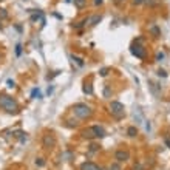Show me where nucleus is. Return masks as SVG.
I'll list each match as a JSON object with an SVG mask.
<instances>
[{
	"label": "nucleus",
	"instance_id": "obj_1",
	"mask_svg": "<svg viewBox=\"0 0 170 170\" xmlns=\"http://www.w3.org/2000/svg\"><path fill=\"white\" fill-rule=\"evenodd\" d=\"M0 107L9 114H17L19 113V104L8 94H0Z\"/></svg>",
	"mask_w": 170,
	"mask_h": 170
},
{
	"label": "nucleus",
	"instance_id": "obj_2",
	"mask_svg": "<svg viewBox=\"0 0 170 170\" xmlns=\"http://www.w3.org/2000/svg\"><path fill=\"white\" fill-rule=\"evenodd\" d=\"M73 113H74L79 119H88V118H91L93 110L90 105L79 102V104H74V107H73Z\"/></svg>",
	"mask_w": 170,
	"mask_h": 170
},
{
	"label": "nucleus",
	"instance_id": "obj_3",
	"mask_svg": "<svg viewBox=\"0 0 170 170\" xmlns=\"http://www.w3.org/2000/svg\"><path fill=\"white\" fill-rule=\"evenodd\" d=\"M110 113H111L113 118L122 119L125 116V107H124V104H121V102H118V101H113L111 104H110Z\"/></svg>",
	"mask_w": 170,
	"mask_h": 170
},
{
	"label": "nucleus",
	"instance_id": "obj_4",
	"mask_svg": "<svg viewBox=\"0 0 170 170\" xmlns=\"http://www.w3.org/2000/svg\"><path fill=\"white\" fill-rule=\"evenodd\" d=\"M141 40H138V42H135L131 46H130V53L133 54V56H136L138 59H145V48L139 44Z\"/></svg>",
	"mask_w": 170,
	"mask_h": 170
},
{
	"label": "nucleus",
	"instance_id": "obj_5",
	"mask_svg": "<svg viewBox=\"0 0 170 170\" xmlns=\"http://www.w3.org/2000/svg\"><path fill=\"white\" fill-rule=\"evenodd\" d=\"M42 144H44L45 149H53V147H56V138H54L53 133H46L42 138Z\"/></svg>",
	"mask_w": 170,
	"mask_h": 170
},
{
	"label": "nucleus",
	"instance_id": "obj_6",
	"mask_svg": "<svg viewBox=\"0 0 170 170\" xmlns=\"http://www.w3.org/2000/svg\"><path fill=\"white\" fill-rule=\"evenodd\" d=\"M114 158L118 159V162H124V161L130 159V153L127 150H118L116 153H114Z\"/></svg>",
	"mask_w": 170,
	"mask_h": 170
},
{
	"label": "nucleus",
	"instance_id": "obj_7",
	"mask_svg": "<svg viewBox=\"0 0 170 170\" xmlns=\"http://www.w3.org/2000/svg\"><path fill=\"white\" fill-rule=\"evenodd\" d=\"M81 170H104V169L99 167L98 164H94V162H91V161H88V162L81 164Z\"/></svg>",
	"mask_w": 170,
	"mask_h": 170
},
{
	"label": "nucleus",
	"instance_id": "obj_8",
	"mask_svg": "<svg viewBox=\"0 0 170 170\" xmlns=\"http://www.w3.org/2000/svg\"><path fill=\"white\" fill-rule=\"evenodd\" d=\"M91 130H93V133H94V138H104V136L107 135L105 129H104V127H101V125H93Z\"/></svg>",
	"mask_w": 170,
	"mask_h": 170
},
{
	"label": "nucleus",
	"instance_id": "obj_9",
	"mask_svg": "<svg viewBox=\"0 0 170 170\" xmlns=\"http://www.w3.org/2000/svg\"><path fill=\"white\" fill-rule=\"evenodd\" d=\"M101 20H102V14H94L91 17H88V25L90 26H94V25H98Z\"/></svg>",
	"mask_w": 170,
	"mask_h": 170
},
{
	"label": "nucleus",
	"instance_id": "obj_10",
	"mask_svg": "<svg viewBox=\"0 0 170 170\" xmlns=\"http://www.w3.org/2000/svg\"><path fill=\"white\" fill-rule=\"evenodd\" d=\"M82 136H84L85 139H94V133H93V130H91V127H90V129H85V130L82 131Z\"/></svg>",
	"mask_w": 170,
	"mask_h": 170
},
{
	"label": "nucleus",
	"instance_id": "obj_11",
	"mask_svg": "<svg viewBox=\"0 0 170 170\" xmlns=\"http://www.w3.org/2000/svg\"><path fill=\"white\" fill-rule=\"evenodd\" d=\"M73 3H74V6L77 9H82V8H85V5H87V0H73Z\"/></svg>",
	"mask_w": 170,
	"mask_h": 170
},
{
	"label": "nucleus",
	"instance_id": "obj_12",
	"mask_svg": "<svg viewBox=\"0 0 170 170\" xmlns=\"http://www.w3.org/2000/svg\"><path fill=\"white\" fill-rule=\"evenodd\" d=\"M127 135H129L130 138H135L138 135V129L136 127H129V129H127Z\"/></svg>",
	"mask_w": 170,
	"mask_h": 170
},
{
	"label": "nucleus",
	"instance_id": "obj_13",
	"mask_svg": "<svg viewBox=\"0 0 170 170\" xmlns=\"http://www.w3.org/2000/svg\"><path fill=\"white\" fill-rule=\"evenodd\" d=\"M82 90H84V93H87V94H93V87L90 84H85L82 87Z\"/></svg>",
	"mask_w": 170,
	"mask_h": 170
},
{
	"label": "nucleus",
	"instance_id": "obj_14",
	"mask_svg": "<svg viewBox=\"0 0 170 170\" xmlns=\"http://www.w3.org/2000/svg\"><path fill=\"white\" fill-rule=\"evenodd\" d=\"M87 23H88V17H87V19H82L81 22H77L76 25H74V28H76V29H81L82 26H85V25H87Z\"/></svg>",
	"mask_w": 170,
	"mask_h": 170
},
{
	"label": "nucleus",
	"instance_id": "obj_15",
	"mask_svg": "<svg viewBox=\"0 0 170 170\" xmlns=\"http://www.w3.org/2000/svg\"><path fill=\"white\" fill-rule=\"evenodd\" d=\"M149 85H150L151 93H153L155 96H159V93H158V90H156V84H155V82H149Z\"/></svg>",
	"mask_w": 170,
	"mask_h": 170
},
{
	"label": "nucleus",
	"instance_id": "obj_16",
	"mask_svg": "<svg viewBox=\"0 0 170 170\" xmlns=\"http://www.w3.org/2000/svg\"><path fill=\"white\" fill-rule=\"evenodd\" d=\"M108 71H110V68H108V66H104V68L99 70V74H101L102 77H105V76L108 74Z\"/></svg>",
	"mask_w": 170,
	"mask_h": 170
},
{
	"label": "nucleus",
	"instance_id": "obj_17",
	"mask_svg": "<svg viewBox=\"0 0 170 170\" xmlns=\"http://www.w3.org/2000/svg\"><path fill=\"white\" fill-rule=\"evenodd\" d=\"M142 3L149 5V6H156V5H158V0H144Z\"/></svg>",
	"mask_w": 170,
	"mask_h": 170
},
{
	"label": "nucleus",
	"instance_id": "obj_18",
	"mask_svg": "<svg viewBox=\"0 0 170 170\" xmlns=\"http://www.w3.org/2000/svg\"><path fill=\"white\" fill-rule=\"evenodd\" d=\"M71 59H73V60H76V64H77L79 66H82V65H84V60H82L81 57H77V56H71Z\"/></svg>",
	"mask_w": 170,
	"mask_h": 170
},
{
	"label": "nucleus",
	"instance_id": "obj_19",
	"mask_svg": "<svg viewBox=\"0 0 170 170\" xmlns=\"http://www.w3.org/2000/svg\"><path fill=\"white\" fill-rule=\"evenodd\" d=\"M0 17H2V19H6V17H8V13H6V9L0 8Z\"/></svg>",
	"mask_w": 170,
	"mask_h": 170
},
{
	"label": "nucleus",
	"instance_id": "obj_20",
	"mask_svg": "<svg viewBox=\"0 0 170 170\" xmlns=\"http://www.w3.org/2000/svg\"><path fill=\"white\" fill-rule=\"evenodd\" d=\"M36 96H37V98H40V91L37 88H34L33 91H31V98H36Z\"/></svg>",
	"mask_w": 170,
	"mask_h": 170
},
{
	"label": "nucleus",
	"instance_id": "obj_21",
	"mask_svg": "<svg viewBox=\"0 0 170 170\" xmlns=\"http://www.w3.org/2000/svg\"><path fill=\"white\" fill-rule=\"evenodd\" d=\"M150 31H151V33H153L155 36H159V34H161V33H159V29H158V28H156L155 25H153V26H151V28H150Z\"/></svg>",
	"mask_w": 170,
	"mask_h": 170
},
{
	"label": "nucleus",
	"instance_id": "obj_22",
	"mask_svg": "<svg viewBox=\"0 0 170 170\" xmlns=\"http://www.w3.org/2000/svg\"><path fill=\"white\" fill-rule=\"evenodd\" d=\"M16 54H17V56H20V54H22V45L20 44L16 46Z\"/></svg>",
	"mask_w": 170,
	"mask_h": 170
},
{
	"label": "nucleus",
	"instance_id": "obj_23",
	"mask_svg": "<svg viewBox=\"0 0 170 170\" xmlns=\"http://www.w3.org/2000/svg\"><path fill=\"white\" fill-rule=\"evenodd\" d=\"M162 59H164V53H158L156 54V60H158V62H161Z\"/></svg>",
	"mask_w": 170,
	"mask_h": 170
},
{
	"label": "nucleus",
	"instance_id": "obj_24",
	"mask_svg": "<svg viewBox=\"0 0 170 170\" xmlns=\"http://www.w3.org/2000/svg\"><path fill=\"white\" fill-rule=\"evenodd\" d=\"M36 164H37L39 167H42V166H44V164H45V161L42 159V158H39V159H36Z\"/></svg>",
	"mask_w": 170,
	"mask_h": 170
},
{
	"label": "nucleus",
	"instance_id": "obj_25",
	"mask_svg": "<svg viewBox=\"0 0 170 170\" xmlns=\"http://www.w3.org/2000/svg\"><path fill=\"white\" fill-rule=\"evenodd\" d=\"M158 76H161V77H166V76H167V73L164 71V70H158Z\"/></svg>",
	"mask_w": 170,
	"mask_h": 170
},
{
	"label": "nucleus",
	"instance_id": "obj_26",
	"mask_svg": "<svg viewBox=\"0 0 170 170\" xmlns=\"http://www.w3.org/2000/svg\"><path fill=\"white\" fill-rule=\"evenodd\" d=\"M110 170H121V166H119V164H111Z\"/></svg>",
	"mask_w": 170,
	"mask_h": 170
},
{
	"label": "nucleus",
	"instance_id": "obj_27",
	"mask_svg": "<svg viewBox=\"0 0 170 170\" xmlns=\"http://www.w3.org/2000/svg\"><path fill=\"white\" fill-rule=\"evenodd\" d=\"M96 150H98V145H96V144L90 145V151H96Z\"/></svg>",
	"mask_w": 170,
	"mask_h": 170
},
{
	"label": "nucleus",
	"instance_id": "obj_28",
	"mask_svg": "<svg viewBox=\"0 0 170 170\" xmlns=\"http://www.w3.org/2000/svg\"><path fill=\"white\" fill-rule=\"evenodd\" d=\"M93 3L96 5V6H99V5H102V3H104V0H93Z\"/></svg>",
	"mask_w": 170,
	"mask_h": 170
},
{
	"label": "nucleus",
	"instance_id": "obj_29",
	"mask_svg": "<svg viewBox=\"0 0 170 170\" xmlns=\"http://www.w3.org/2000/svg\"><path fill=\"white\" fill-rule=\"evenodd\" d=\"M17 135H23V133H22V131H19ZM25 141H26V136H20V142H25Z\"/></svg>",
	"mask_w": 170,
	"mask_h": 170
},
{
	"label": "nucleus",
	"instance_id": "obj_30",
	"mask_svg": "<svg viewBox=\"0 0 170 170\" xmlns=\"http://www.w3.org/2000/svg\"><path fill=\"white\" fill-rule=\"evenodd\" d=\"M113 2H114V5H118V6H119V5H122L125 0H113Z\"/></svg>",
	"mask_w": 170,
	"mask_h": 170
},
{
	"label": "nucleus",
	"instance_id": "obj_31",
	"mask_svg": "<svg viewBox=\"0 0 170 170\" xmlns=\"http://www.w3.org/2000/svg\"><path fill=\"white\" fill-rule=\"evenodd\" d=\"M131 2H133V5H142L144 0H131Z\"/></svg>",
	"mask_w": 170,
	"mask_h": 170
},
{
	"label": "nucleus",
	"instance_id": "obj_32",
	"mask_svg": "<svg viewBox=\"0 0 170 170\" xmlns=\"http://www.w3.org/2000/svg\"><path fill=\"white\" fill-rule=\"evenodd\" d=\"M6 84H8V87H9V88H13V87H14V81H11V79H9Z\"/></svg>",
	"mask_w": 170,
	"mask_h": 170
},
{
	"label": "nucleus",
	"instance_id": "obj_33",
	"mask_svg": "<svg viewBox=\"0 0 170 170\" xmlns=\"http://www.w3.org/2000/svg\"><path fill=\"white\" fill-rule=\"evenodd\" d=\"M104 94L107 96V98H108V96H110V88H108V87H107V88L104 90Z\"/></svg>",
	"mask_w": 170,
	"mask_h": 170
},
{
	"label": "nucleus",
	"instance_id": "obj_34",
	"mask_svg": "<svg viewBox=\"0 0 170 170\" xmlns=\"http://www.w3.org/2000/svg\"><path fill=\"white\" fill-rule=\"evenodd\" d=\"M166 145H167V147L170 149V139H166Z\"/></svg>",
	"mask_w": 170,
	"mask_h": 170
}]
</instances>
